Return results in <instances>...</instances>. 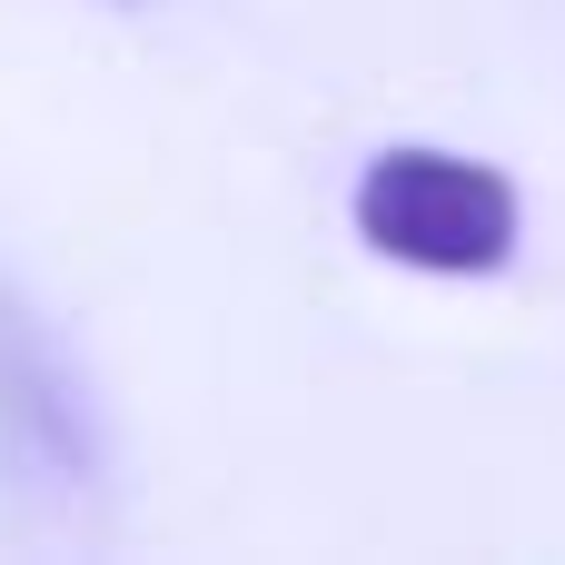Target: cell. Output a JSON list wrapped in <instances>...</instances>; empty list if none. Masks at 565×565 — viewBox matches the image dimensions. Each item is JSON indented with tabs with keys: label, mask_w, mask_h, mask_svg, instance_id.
Returning <instances> with one entry per match:
<instances>
[{
	"label": "cell",
	"mask_w": 565,
	"mask_h": 565,
	"mask_svg": "<svg viewBox=\"0 0 565 565\" xmlns=\"http://www.w3.org/2000/svg\"><path fill=\"white\" fill-rule=\"evenodd\" d=\"M348 218L377 258L397 268H427V278H487L516 258V179L497 159H467V149H427V139H397L358 169L348 189Z\"/></svg>",
	"instance_id": "1"
},
{
	"label": "cell",
	"mask_w": 565,
	"mask_h": 565,
	"mask_svg": "<svg viewBox=\"0 0 565 565\" xmlns=\"http://www.w3.org/2000/svg\"><path fill=\"white\" fill-rule=\"evenodd\" d=\"M89 477H99L89 387L70 377V358L50 348V328L0 288V487L79 497Z\"/></svg>",
	"instance_id": "2"
}]
</instances>
